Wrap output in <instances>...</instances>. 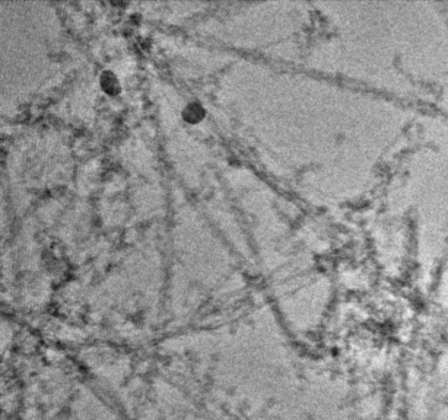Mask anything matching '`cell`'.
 <instances>
[{
	"label": "cell",
	"instance_id": "obj_1",
	"mask_svg": "<svg viewBox=\"0 0 448 420\" xmlns=\"http://www.w3.org/2000/svg\"><path fill=\"white\" fill-rule=\"evenodd\" d=\"M100 85L105 93L110 95H116L120 93V84L114 73L104 72L100 78Z\"/></svg>",
	"mask_w": 448,
	"mask_h": 420
},
{
	"label": "cell",
	"instance_id": "obj_2",
	"mask_svg": "<svg viewBox=\"0 0 448 420\" xmlns=\"http://www.w3.org/2000/svg\"><path fill=\"white\" fill-rule=\"evenodd\" d=\"M204 117V110L199 104H190L184 109L183 118L189 124H196Z\"/></svg>",
	"mask_w": 448,
	"mask_h": 420
}]
</instances>
